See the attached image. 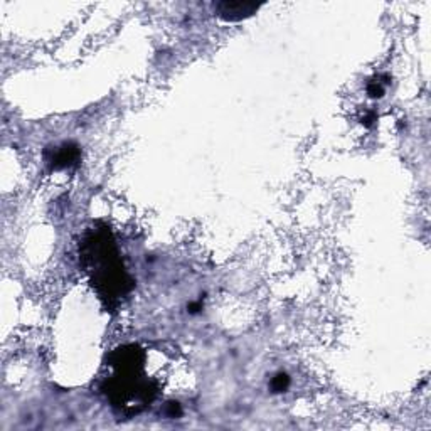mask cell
Returning <instances> with one entry per match:
<instances>
[{
    "label": "cell",
    "instance_id": "7a4b0ae2",
    "mask_svg": "<svg viewBox=\"0 0 431 431\" xmlns=\"http://www.w3.org/2000/svg\"><path fill=\"white\" fill-rule=\"evenodd\" d=\"M261 4L256 2H243V0H221L214 4L216 16L226 22H239L243 19L251 17L258 12Z\"/></svg>",
    "mask_w": 431,
    "mask_h": 431
},
{
    "label": "cell",
    "instance_id": "3957f363",
    "mask_svg": "<svg viewBox=\"0 0 431 431\" xmlns=\"http://www.w3.org/2000/svg\"><path fill=\"white\" fill-rule=\"evenodd\" d=\"M80 159V148L73 143H63L61 147H54L53 155L46 154V160L53 169H66L76 164Z\"/></svg>",
    "mask_w": 431,
    "mask_h": 431
},
{
    "label": "cell",
    "instance_id": "52a82bcc",
    "mask_svg": "<svg viewBox=\"0 0 431 431\" xmlns=\"http://www.w3.org/2000/svg\"><path fill=\"white\" fill-rule=\"evenodd\" d=\"M374 122H376V113L374 111H367V115L362 117V123H365V127H370Z\"/></svg>",
    "mask_w": 431,
    "mask_h": 431
},
{
    "label": "cell",
    "instance_id": "6da1fadb",
    "mask_svg": "<svg viewBox=\"0 0 431 431\" xmlns=\"http://www.w3.org/2000/svg\"><path fill=\"white\" fill-rule=\"evenodd\" d=\"M80 258L93 286L110 307L128 295L135 285L125 271L113 236L106 226L88 231L80 246Z\"/></svg>",
    "mask_w": 431,
    "mask_h": 431
},
{
    "label": "cell",
    "instance_id": "ba28073f",
    "mask_svg": "<svg viewBox=\"0 0 431 431\" xmlns=\"http://www.w3.org/2000/svg\"><path fill=\"white\" fill-rule=\"evenodd\" d=\"M187 308H189V312H191V313H197L199 310L202 308V305H201V303H191Z\"/></svg>",
    "mask_w": 431,
    "mask_h": 431
},
{
    "label": "cell",
    "instance_id": "277c9868",
    "mask_svg": "<svg viewBox=\"0 0 431 431\" xmlns=\"http://www.w3.org/2000/svg\"><path fill=\"white\" fill-rule=\"evenodd\" d=\"M288 386H290V377H288V374H285V372L275 374V377H273L270 382V387L273 392H285L286 389H288Z\"/></svg>",
    "mask_w": 431,
    "mask_h": 431
},
{
    "label": "cell",
    "instance_id": "5b68a950",
    "mask_svg": "<svg viewBox=\"0 0 431 431\" xmlns=\"http://www.w3.org/2000/svg\"><path fill=\"white\" fill-rule=\"evenodd\" d=\"M384 91H386V85H384L382 81H379V78H376V80H372V81L367 83V95H369V98H372V100L382 98Z\"/></svg>",
    "mask_w": 431,
    "mask_h": 431
},
{
    "label": "cell",
    "instance_id": "8992f818",
    "mask_svg": "<svg viewBox=\"0 0 431 431\" xmlns=\"http://www.w3.org/2000/svg\"><path fill=\"white\" fill-rule=\"evenodd\" d=\"M165 413H167L169 418H175V416H180L182 409H180L179 402H169V404L165 406Z\"/></svg>",
    "mask_w": 431,
    "mask_h": 431
}]
</instances>
